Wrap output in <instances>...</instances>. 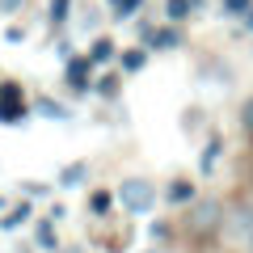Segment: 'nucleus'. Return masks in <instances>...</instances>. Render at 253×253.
Returning a JSON list of instances; mask_svg holds the SVG:
<instances>
[{"label": "nucleus", "instance_id": "obj_1", "mask_svg": "<svg viewBox=\"0 0 253 253\" xmlns=\"http://www.w3.org/2000/svg\"><path fill=\"white\" fill-rule=\"evenodd\" d=\"M30 114L26 97H21V84L17 81H0V126H21Z\"/></svg>", "mask_w": 253, "mask_h": 253}, {"label": "nucleus", "instance_id": "obj_2", "mask_svg": "<svg viewBox=\"0 0 253 253\" xmlns=\"http://www.w3.org/2000/svg\"><path fill=\"white\" fill-rule=\"evenodd\" d=\"M118 194H123V207L131 211V215H148V211H152V203H156L152 181H144V177H126Z\"/></svg>", "mask_w": 253, "mask_h": 253}, {"label": "nucleus", "instance_id": "obj_3", "mask_svg": "<svg viewBox=\"0 0 253 253\" xmlns=\"http://www.w3.org/2000/svg\"><path fill=\"white\" fill-rule=\"evenodd\" d=\"M63 84H68L72 93H93V59H89V55H68Z\"/></svg>", "mask_w": 253, "mask_h": 253}, {"label": "nucleus", "instance_id": "obj_4", "mask_svg": "<svg viewBox=\"0 0 253 253\" xmlns=\"http://www.w3.org/2000/svg\"><path fill=\"white\" fill-rule=\"evenodd\" d=\"M190 224H194V232H211V228H219V203L207 199L194 207V215H190Z\"/></svg>", "mask_w": 253, "mask_h": 253}, {"label": "nucleus", "instance_id": "obj_5", "mask_svg": "<svg viewBox=\"0 0 253 253\" xmlns=\"http://www.w3.org/2000/svg\"><path fill=\"white\" fill-rule=\"evenodd\" d=\"M144 38H148L152 51H177V46H181V34L173 30V21H169V26H161V30H148Z\"/></svg>", "mask_w": 253, "mask_h": 253}, {"label": "nucleus", "instance_id": "obj_6", "mask_svg": "<svg viewBox=\"0 0 253 253\" xmlns=\"http://www.w3.org/2000/svg\"><path fill=\"white\" fill-rule=\"evenodd\" d=\"M114 55H118L114 38H93V46H89V59H93V68H101V63H110Z\"/></svg>", "mask_w": 253, "mask_h": 253}, {"label": "nucleus", "instance_id": "obj_7", "mask_svg": "<svg viewBox=\"0 0 253 253\" xmlns=\"http://www.w3.org/2000/svg\"><path fill=\"white\" fill-rule=\"evenodd\" d=\"M165 199H169V207H181V203H194V181H169Z\"/></svg>", "mask_w": 253, "mask_h": 253}, {"label": "nucleus", "instance_id": "obj_8", "mask_svg": "<svg viewBox=\"0 0 253 253\" xmlns=\"http://www.w3.org/2000/svg\"><path fill=\"white\" fill-rule=\"evenodd\" d=\"M110 211H114V194H110V190H93V194H89V215L106 219Z\"/></svg>", "mask_w": 253, "mask_h": 253}, {"label": "nucleus", "instance_id": "obj_9", "mask_svg": "<svg viewBox=\"0 0 253 253\" xmlns=\"http://www.w3.org/2000/svg\"><path fill=\"white\" fill-rule=\"evenodd\" d=\"M34 241H38V249H46V253H55V249H59V241H55V219H38Z\"/></svg>", "mask_w": 253, "mask_h": 253}, {"label": "nucleus", "instance_id": "obj_10", "mask_svg": "<svg viewBox=\"0 0 253 253\" xmlns=\"http://www.w3.org/2000/svg\"><path fill=\"white\" fill-rule=\"evenodd\" d=\"M34 110H38L42 118H51V123H68V118H72V114H68V110H63L55 97H38V101H34Z\"/></svg>", "mask_w": 253, "mask_h": 253}, {"label": "nucleus", "instance_id": "obj_11", "mask_svg": "<svg viewBox=\"0 0 253 253\" xmlns=\"http://www.w3.org/2000/svg\"><path fill=\"white\" fill-rule=\"evenodd\" d=\"M84 173H89V165H84V161L68 165V169L59 173V186H63V190H76V186H81V181H84Z\"/></svg>", "mask_w": 253, "mask_h": 253}, {"label": "nucleus", "instance_id": "obj_12", "mask_svg": "<svg viewBox=\"0 0 253 253\" xmlns=\"http://www.w3.org/2000/svg\"><path fill=\"white\" fill-rule=\"evenodd\" d=\"M219 148H224V144H219V135H211V144L203 148V156H199V173H211V169H215V156H219Z\"/></svg>", "mask_w": 253, "mask_h": 253}, {"label": "nucleus", "instance_id": "obj_13", "mask_svg": "<svg viewBox=\"0 0 253 253\" xmlns=\"http://www.w3.org/2000/svg\"><path fill=\"white\" fill-rule=\"evenodd\" d=\"M26 219H30V203H21V207H13L9 215L0 219V228H4V232H13V228H21Z\"/></svg>", "mask_w": 253, "mask_h": 253}, {"label": "nucleus", "instance_id": "obj_14", "mask_svg": "<svg viewBox=\"0 0 253 253\" xmlns=\"http://www.w3.org/2000/svg\"><path fill=\"white\" fill-rule=\"evenodd\" d=\"M190 13H194V9H190V0H169V4H165V17H169L173 26H177V21H186Z\"/></svg>", "mask_w": 253, "mask_h": 253}, {"label": "nucleus", "instance_id": "obj_15", "mask_svg": "<svg viewBox=\"0 0 253 253\" xmlns=\"http://www.w3.org/2000/svg\"><path fill=\"white\" fill-rule=\"evenodd\" d=\"M148 51H123V72H144Z\"/></svg>", "mask_w": 253, "mask_h": 253}, {"label": "nucleus", "instance_id": "obj_16", "mask_svg": "<svg viewBox=\"0 0 253 253\" xmlns=\"http://www.w3.org/2000/svg\"><path fill=\"white\" fill-rule=\"evenodd\" d=\"M93 93H101V97H118V76L106 72L101 81H93Z\"/></svg>", "mask_w": 253, "mask_h": 253}, {"label": "nucleus", "instance_id": "obj_17", "mask_svg": "<svg viewBox=\"0 0 253 253\" xmlns=\"http://www.w3.org/2000/svg\"><path fill=\"white\" fill-rule=\"evenodd\" d=\"M114 9H118V13H114L118 21H131L139 9H144V0H114Z\"/></svg>", "mask_w": 253, "mask_h": 253}, {"label": "nucleus", "instance_id": "obj_18", "mask_svg": "<svg viewBox=\"0 0 253 253\" xmlns=\"http://www.w3.org/2000/svg\"><path fill=\"white\" fill-rule=\"evenodd\" d=\"M249 9H253V0H224V13H228V17H245Z\"/></svg>", "mask_w": 253, "mask_h": 253}, {"label": "nucleus", "instance_id": "obj_19", "mask_svg": "<svg viewBox=\"0 0 253 253\" xmlns=\"http://www.w3.org/2000/svg\"><path fill=\"white\" fill-rule=\"evenodd\" d=\"M72 13V0H51V21H68Z\"/></svg>", "mask_w": 253, "mask_h": 253}, {"label": "nucleus", "instance_id": "obj_20", "mask_svg": "<svg viewBox=\"0 0 253 253\" xmlns=\"http://www.w3.org/2000/svg\"><path fill=\"white\" fill-rule=\"evenodd\" d=\"M241 123H245V131H253V97L245 101V110H241Z\"/></svg>", "mask_w": 253, "mask_h": 253}, {"label": "nucleus", "instance_id": "obj_21", "mask_svg": "<svg viewBox=\"0 0 253 253\" xmlns=\"http://www.w3.org/2000/svg\"><path fill=\"white\" fill-rule=\"evenodd\" d=\"M21 190H26L30 199H34V194H38V199H42V194H46V186H38V181H26V186H21Z\"/></svg>", "mask_w": 253, "mask_h": 253}, {"label": "nucleus", "instance_id": "obj_22", "mask_svg": "<svg viewBox=\"0 0 253 253\" xmlns=\"http://www.w3.org/2000/svg\"><path fill=\"white\" fill-rule=\"evenodd\" d=\"M4 38H9V42H21V38H26V30H21V26H9V34H4Z\"/></svg>", "mask_w": 253, "mask_h": 253}, {"label": "nucleus", "instance_id": "obj_23", "mask_svg": "<svg viewBox=\"0 0 253 253\" xmlns=\"http://www.w3.org/2000/svg\"><path fill=\"white\" fill-rule=\"evenodd\" d=\"M0 9H4V13H17V9H21V0H0Z\"/></svg>", "mask_w": 253, "mask_h": 253}, {"label": "nucleus", "instance_id": "obj_24", "mask_svg": "<svg viewBox=\"0 0 253 253\" xmlns=\"http://www.w3.org/2000/svg\"><path fill=\"white\" fill-rule=\"evenodd\" d=\"M245 30H253V9H249V17H245Z\"/></svg>", "mask_w": 253, "mask_h": 253}, {"label": "nucleus", "instance_id": "obj_25", "mask_svg": "<svg viewBox=\"0 0 253 253\" xmlns=\"http://www.w3.org/2000/svg\"><path fill=\"white\" fill-rule=\"evenodd\" d=\"M148 253H156V249H148Z\"/></svg>", "mask_w": 253, "mask_h": 253}, {"label": "nucleus", "instance_id": "obj_26", "mask_svg": "<svg viewBox=\"0 0 253 253\" xmlns=\"http://www.w3.org/2000/svg\"><path fill=\"white\" fill-rule=\"evenodd\" d=\"M249 249H253V241H249Z\"/></svg>", "mask_w": 253, "mask_h": 253}, {"label": "nucleus", "instance_id": "obj_27", "mask_svg": "<svg viewBox=\"0 0 253 253\" xmlns=\"http://www.w3.org/2000/svg\"><path fill=\"white\" fill-rule=\"evenodd\" d=\"M0 207H4V203H0Z\"/></svg>", "mask_w": 253, "mask_h": 253}, {"label": "nucleus", "instance_id": "obj_28", "mask_svg": "<svg viewBox=\"0 0 253 253\" xmlns=\"http://www.w3.org/2000/svg\"><path fill=\"white\" fill-rule=\"evenodd\" d=\"M110 4H114V0H110Z\"/></svg>", "mask_w": 253, "mask_h": 253}]
</instances>
